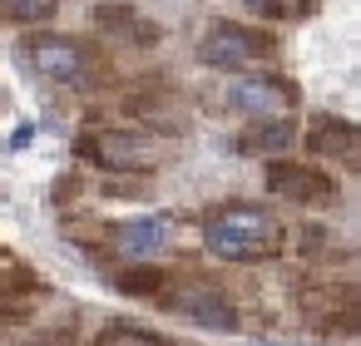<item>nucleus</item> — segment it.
Listing matches in <instances>:
<instances>
[{
	"label": "nucleus",
	"mask_w": 361,
	"mask_h": 346,
	"mask_svg": "<svg viewBox=\"0 0 361 346\" xmlns=\"http://www.w3.org/2000/svg\"><path fill=\"white\" fill-rule=\"evenodd\" d=\"M203 242L213 257L223 262H247V257H262L282 242V223L252 203H228L218 213H208L203 223Z\"/></svg>",
	"instance_id": "nucleus-1"
},
{
	"label": "nucleus",
	"mask_w": 361,
	"mask_h": 346,
	"mask_svg": "<svg viewBox=\"0 0 361 346\" xmlns=\"http://www.w3.org/2000/svg\"><path fill=\"white\" fill-rule=\"evenodd\" d=\"M25 55H30V65H35L45 80H55V85H80V80H85V70H90L85 45L60 40V35H40V40H30V45H25Z\"/></svg>",
	"instance_id": "nucleus-2"
},
{
	"label": "nucleus",
	"mask_w": 361,
	"mask_h": 346,
	"mask_svg": "<svg viewBox=\"0 0 361 346\" xmlns=\"http://www.w3.org/2000/svg\"><path fill=\"white\" fill-rule=\"evenodd\" d=\"M85 159H94L99 168L109 173H129V168H149L154 154L139 134H114V129H99V134H85Z\"/></svg>",
	"instance_id": "nucleus-3"
},
{
	"label": "nucleus",
	"mask_w": 361,
	"mask_h": 346,
	"mask_svg": "<svg viewBox=\"0 0 361 346\" xmlns=\"http://www.w3.org/2000/svg\"><path fill=\"white\" fill-rule=\"evenodd\" d=\"M257 50H267V40H257V35L238 30V25H218V30H208L198 40V60L208 70H243V65L257 60Z\"/></svg>",
	"instance_id": "nucleus-4"
},
{
	"label": "nucleus",
	"mask_w": 361,
	"mask_h": 346,
	"mask_svg": "<svg viewBox=\"0 0 361 346\" xmlns=\"http://www.w3.org/2000/svg\"><path fill=\"white\" fill-rule=\"evenodd\" d=\"M267 183H272L277 198H292V203H326L336 193L331 178H322L317 168H302V163H272Z\"/></svg>",
	"instance_id": "nucleus-5"
},
{
	"label": "nucleus",
	"mask_w": 361,
	"mask_h": 346,
	"mask_svg": "<svg viewBox=\"0 0 361 346\" xmlns=\"http://www.w3.org/2000/svg\"><path fill=\"white\" fill-rule=\"evenodd\" d=\"M228 104H233V109H247V114H272V109L297 104V89L282 85V80L252 75V80H238V85L228 89Z\"/></svg>",
	"instance_id": "nucleus-6"
},
{
	"label": "nucleus",
	"mask_w": 361,
	"mask_h": 346,
	"mask_svg": "<svg viewBox=\"0 0 361 346\" xmlns=\"http://www.w3.org/2000/svg\"><path fill=\"white\" fill-rule=\"evenodd\" d=\"M164 242H169V218H164V213L129 218V223L114 228V252H119V257H154Z\"/></svg>",
	"instance_id": "nucleus-7"
},
{
	"label": "nucleus",
	"mask_w": 361,
	"mask_h": 346,
	"mask_svg": "<svg viewBox=\"0 0 361 346\" xmlns=\"http://www.w3.org/2000/svg\"><path fill=\"white\" fill-rule=\"evenodd\" d=\"M188 321H198V326H208V331H233L238 326V311H233V302L223 297V292H208V287H188V292H178V302H173Z\"/></svg>",
	"instance_id": "nucleus-8"
},
{
	"label": "nucleus",
	"mask_w": 361,
	"mask_h": 346,
	"mask_svg": "<svg viewBox=\"0 0 361 346\" xmlns=\"http://www.w3.org/2000/svg\"><path fill=\"white\" fill-rule=\"evenodd\" d=\"M292 144H297V124H292V119H262V124H252V129L238 139L243 154H282V149H292Z\"/></svg>",
	"instance_id": "nucleus-9"
},
{
	"label": "nucleus",
	"mask_w": 361,
	"mask_h": 346,
	"mask_svg": "<svg viewBox=\"0 0 361 346\" xmlns=\"http://www.w3.org/2000/svg\"><path fill=\"white\" fill-rule=\"evenodd\" d=\"M351 144H356V129H351V124L317 119V124L307 129V149H317V154H351Z\"/></svg>",
	"instance_id": "nucleus-10"
},
{
	"label": "nucleus",
	"mask_w": 361,
	"mask_h": 346,
	"mask_svg": "<svg viewBox=\"0 0 361 346\" xmlns=\"http://www.w3.org/2000/svg\"><path fill=\"white\" fill-rule=\"evenodd\" d=\"M60 0H0V16L16 20V25H35V20H50Z\"/></svg>",
	"instance_id": "nucleus-11"
},
{
	"label": "nucleus",
	"mask_w": 361,
	"mask_h": 346,
	"mask_svg": "<svg viewBox=\"0 0 361 346\" xmlns=\"http://www.w3.org/2000/svg\"><path fill=\"white\" fill-rule=\"evenodd\" d=\"M119 287H124L129 297H159V292L169 287V277H164V272H124Z\"/></svg>",
	"instance_id": "nucleus-12"
},
{
	"label": "nucleus",
	"mask_w": 361,
	"mask_h": 346,
	"mask_svg": "<svg viewBox=\"0 0 361 346\" xmlns=\"http://www.w3.org/2000/svg\"><path fill=\"white\" fill-rule=\"evenodd\" d=\"M109 336L124 341V346H159V336H154V331H139V326H114Z\"/></svg>",
	"instance_id": "nucleus-13"
},
{
	"label": "nucleus",
	"mask_w": 361,
	"mask_h": 346,
	"mask_svg": "<svg viewBox=\"0 0 361 346\" xmlns=\"http://www.w3.org/2000/svg\"><path fill=\"white\" fill-rule=\"evenodd\" d=\"M30 139H35V129H30V124H20V129H16V134H11V149H25V144H30Z\"/></svg>",
	"instance_id": "nucleus-14"
}]
</instances>
